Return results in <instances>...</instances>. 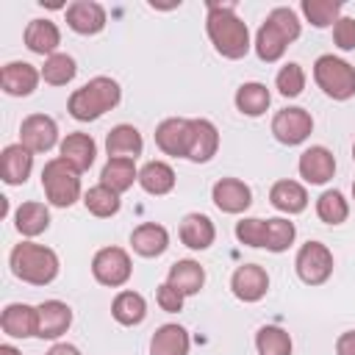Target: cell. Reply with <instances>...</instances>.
Segmentation results:
<instances>
[{"mask_svg": "<svg viewBox=\"0 0 355 355\" xmlns=\"http://www.w3.org/2000/svg\"><path fill=\"white\" fill-rule=\"evenodd\" d=\"M205 31L214 44V50L230 61L244 58L250 53V28L247 22L236 14L233 3H208V17H205Z\"/></svg>", "mask_w": 355, "mask_h": 355, "instance_id": "6da1fadb", "label": "cell"}, {"mask_svg": "<svg viewBox=\"0 0 355 355\" xmlns=\"http://www.w3.org/2000/svg\"><path fill=\"white\" fill-rule=\"evenodd\" d=\"M300 31H302V25H300V17H297L294 8H288V6L272 8L266 14L263 25L255 33V42H252L255 55L261 61H266V64L280 61L283 53H286V47L300 39Z\"/></svg>", "mask_w": 355, "mask_h": 355, "instance_id": "7a4b0ae2", "label": "cell"}, {"mask_svg": "<svg viewBox=\"0 0 355 355\" xmlns=\"http://www.w3.org/2000/svg\"><path fill=\"white\" fill-rule=\"evenodd\" d=\"M122 100V89L114 78L108 75H97L89 83H83L80 89H75L67 100V111L72 119L78 122H94L100 119L105 111L116 108Z\"/></svg>", "mask_w": 355, "mask_h": 355, "instance_id": "3957f363", "label": "cell"}, {"mask_svg": "<svg viewBox=\"0 0 355 355\" xmlns=\"http://www.w3.org/2000/svg\"><path fill=\"white\" fill-rule=\"evenodd\" d=\"M8 266L14 277L31 286H47L58 277V255L36 241H19L8 255Z\"/></svg>", "mask_w": 355, "mask_h": 355, "instance_id": "277c9868", "label": "cell"}, {"mask_svg": "<svg viewBox=\"0 0 355 355\" xmlns=\"http://www.w3.org/2000/svg\"><path fill=\"white\" fill-rule=\"evenodd\" d=\"M42 189L50 205L69 208L80 200V172H75L64 158H50L42 169Z\"/></svg>", "mask_w": 355, "mask_h": 355, "instance_id": "5b68a950", "label": "cell"}, {"mask_svg": "<svg viewBox=\"0 0 355 355\" xmlns=\"http://www.w3.org/2000/svg\"><path fill=\"white\" fill-rule=\"evenodd\" d=\"M313 80L333 100L355 97V67L338 55H330V53L319 55L313 61Z\"/></svg>", "mask_w": 355, "mask_h": 355, "instance_id": "8992f818", "label": "cell"}, {"mask_svg": "<svg viewBox=\"0 0 355 355\" xmlns=\"http://www.w3.org/2000/svg\"><path fill=\"white\" fill-rule=\"evenodd\" d=\"M294 269H297V275H300L302 283H308V286H322V283H327L330 275H333V252H330L322 241H305V244L297 250Z\"/></svg>", "mask_w": 355, "mask_h": 355, "instance_id": "52a82bcc", "label": "cell"}, {"mask_svg": "<svg viewBox=\"0 0 355 355\" xmlns=\"http://www.w3.org/2000/svg\"><path fill=\"white\" fill-rule=\"evenodd\" d=\"M92 275L100 286H111V288H119L130 280L133 275V263H130V255L122 250V247H103L94 252L92 258Z\"/></svg>", "mask_w": 355, "mask_h": 355, "instance_id": "ba28073f", "label": "cell"}, {"mask_svg": "<svg viewBox=\"0 0 355 355\" xmlns=\"http://www.w3.org/2000/svg\"><path fill=\"white\" fill-rule=\"evenodd\" d=\"M313 130V116L300 108V105H288V108H280L275 116H272V136L286 144V147H294V144H302Z\"/></svg>", "mask_w": 355, "mask_h": 355, "instance_id": "9c48e42d", "label": "cell"}, {"mask_svg": "<svg viewBox=\"0 0 355 355\" xmlns=\"http://www.w3.org/2000/svg\"><path fill=\"white\" fill-rule=\"evenodd\" d=\"M58 141V125L47 114H31L19 125V144L28 147L33 155L53 150Z\"/></svg>", "mask_w": 355, "mask_h": 355, "instance_id": "30bf717a", "label": "cell"}, {"mask_svg": "<svg viewBox=\"0 0 355 355\" xmlns=\"http://www.w3.org/2000/svg\"><path fill=\"white\" fill-rule=\"evenodd\" d=\"M219 150V130L211 119H189V139H186V158L194 164H205Z\"/></svg>", "mask_w": 355, "mask_h": 355, "instance_id": "8fae6325", "label": "cell"}, {"mask_svg": "<svg viewBox=\"0 0 355 355\" xmlns=\"http://www.w3.org/2000/svg\"><path fill=\"white\" fill-rule=\"evenodd\" d=\"M297 169H300V178L305 183L322 186L336 175V158L324 144H311L308 150H302V155L297 161Z\"/></svg>", "mask_w": 355, "mask_h": 355, "instance_id": "7c38bea8", "label": "cell"}, {"mask_svg": "<svg viewBox=\"0 0 355 355\" xmlns=\"http://www.w3.org/2000/svg\"><path fill=\"white\" fill-rule=\"evenodd\" d=\"M230 288L241 302H258L269 291V275L261 263H241L230 277Z\"/></svg>", "mask_w": 355, "mask_h": 355, "instance_id": "4fadbf2b", "label": "cell"}, {"mask_svg": "<svg viewBox=\"0 0 355 355\" xmlns=\"http://www.w3.org/2000/svg\"><path fill=\"white\" fill-rule=\"evenodd\" d=\"M211 200L222 214H241L252 205V191L239 178H219L211 189Z\"/></svg>", "mask_w": 355, "mask_h": 355, "instance_id": "5bb4252c", "label": "cell"}, {"mask_svg": "<svg viewBox=\"0 0 355 355\" xmlns=\"http://www.w3.org/2000/svg\"><path fill=\"white\" fill-rule=\"evenodd\" d=\"M39 80H42V69H36L28 61H8L0 69V86L11 97H28V94H33L36 86H39Z\"/></svg>", "mask_w": 355, "mask_h": 355, "instance_id": "9a60e30c", "label": "cell"}, {"mask_svg": "<svg viewBox=\"0 0 355 355\" xmlns=\"http://www.w3.org/2000/svg\"><path fill=\"white\" fill-rule=\"evenodd\" d=\"M105 8L94 0H75L67 6V25L80 36H94L105 28Z\"/></svg>", "mask_w": 355, "mask_h": 355, "instance_id": "2e32d148", "label": "cell"}, {"mask_svg": "<svg viewBox=\"0 0 355 355\" xmlns=\"http://www.w3.org/2000/svg\"><path fill=\"white\" fill-rule=\"evenodd\" d=\"M36 313H39V338H61L69 324H72V308L61 300H44L36 305Z\"/></svg>", "mask_w": 355, "mask_h": 355, "instance_id": "e0dca14e", "label": "cell"}, {"mask_svg": "<svg viewBox=\"0 0 355 355\" xmlns=\"http://www.w3.org/2000/svg\"><path fill=\"white\" fill-rule=\"evenodd\" d=\"M0 327L11 338H31L39 333V313L28 302H11L0 313Z\"/></svg>", "mask_w": 355, "mask_h": 355, "instance_id": "ac0fdd59", "label": "cell"}, {"mask_svg": "<svg viewBox=\"0 0 355 355\" xmlns=\"http://www.w3.org/2000/svg\"><path fill=\"white\" fill-rule=\"evenodd\" d=\"M94 155H97V144H94V139L89 136V133H80V130H75V133H67V139L58 144V158H64L75 172H86V169H92V164H94Z\"/></svg>", "mask_w": 355, "mask_h": 355, "instance_id": "d6986e66", "label": "cell"}, {"mask_svg": "<svg viewBox=\"0 0 355 355\" xmlns=\"http://www.w3.org/2000/svg\"><path fill=\"white\" fill-rule=\"evenodd\" d=\"M31 169H33V153L28 147H22L19 141L3 147V153H0V175H3V180L8 186L25 183L31 178Z\"/></svg>", "mask_w": 355, "mask_h": 355, "instance_id": "ffe728a7", "label": "cell"}, {"mask_svg": "<svg viewBox=\"0 0 355 355\" xmlns=\"http://www.w3.org/2000/svg\"><path fill=\"white\" fill-rule=\"evenodd\" d=\"M25 47L36 55H55L58 53V44H61V31L55 22L50 19H31L28 28H25Z\"/></svg>", "mask_w": 355, "mask_h": 355, "instance_id": "44dd1931", "label": "cell"}, {"mask_svg": "<svg viewBox=\"0 0 355 355\" xmlns=\"http://www.w3.org/2000/svg\"><path fill=\"white\" fill-rule=\"evenodd\" d=\"M186 139H189V119L169 116L155 128V144L164 155L186 158Z\"/></svg>", "mask_w": 355, "mask_h": 355, "instance_id": "7402d4cb", "label": "cell"}, {"mask_svg": "<svg viewBox=\"0 0 355 355\" xmlns=\"http://www.w3.org/2000/svg\"><path fill=\"white\" fill-rule=\"evenodd\" d=\"M144 150V139L133 125H114L105 136V153L108 158H130L136 161Z\"/></svg>", "mask_w": 355, "mask_h": 355, "instance_id": "603a6c76", "label": "cell"}, {"mask_svg": "<svg viewBox=\"0 0 355 355\" xmlns=\"http://www.w3.org/2000/svg\"><path fill=\"white\" fill-rule=\"evenodd\" d=\"M130 247H133V252H139L141 258H158V255L166 252V247H169V233H166L164 225L144 222V225L133 227V233H130Z\"/></svg>", "mask_w": 355, "mask_h": 355, "instance_id": "cb8c5ba5", "label": "cell"}, {"mask_svg": "<svg viewBox=\"0 0 355 355\" xmlns=\"http://www.w3.org/2000/svg\"><path fill=\"white\" fill-rule=\"evenodd\" d=\"M269 202H272L277 211L288 214V216H291V214H302V211L308 208V191H305L302 183L283 178V180L272 183V189H269Z\"/></svg>", "mask_w": 355, "mask_h": 355, "instance_id": "d4e9b609", "label": "cell"}, {"mask_svg": "<svg viewBox=\"0 0 355 355\" xmlns=\"http://www.w3.org/2000/svg\"><path fill=\"white\" fill-rule=\"evenodd\" d=\"M216 239V227L211 222V216L205 214H186L183 222H180V241L189 247V250H208Z\"/></svg>", "mask_w": 355, "mask_h": 355, "instance_id": "484cf974", "label": "cell"}, {"mask_svg": "<svg viewBox=\"0 0 355 355\" xmlns=\"http://www.w3.org/2000/svg\"><path fill=\"white\" fill-rule=\"evenodd\" d=\"M166 283L172 288H178L183 297H191V294H200V288L205 286V269L191 261V258H183V261H175L169 266V275H166Z\"/></svg>", "mask_w": 355, "mask_h": 355, "instance_id": "4316f807", "label": "cell"}, {"mask_svg": "<svg viewBox=\"0 0 355 355\" xmlns=\"http://www.w3.org/2000/svg\"><path fill=\"white\" fill-rule=\"evenodd\" d=\"M191 338L180 324H161L150 338V355H189Z\"/></svg>", "mask_w": 355, "mask_h": 355, "instance_id": "83f0119b", "label": "cell"}, {"mask_svg": "<svg viewBox=\"0 0 355 355\" xmlns=\"http://www.w3.org/2000/svg\"><path fill=\"white\" fill-rule=\"evenodd\" d=\"M136 180H139V169H136V161L130 158H108L105 166L100 169V183L116 194L128 191Z\"/></svg>", "mask_w": 355, "mask_h": 355, "instance_id": "f1b7e54d", "label": "cell"}, {"mask_svg": "<svg viewBox=\"0 0 355 355\" xmlns=\"http://www.w3.org/2000/svg\"><path fill=\"white\" fill-rule=\"evenodd\" d=\"M139 186L147 194H155V197L169 194L175 189V169L166 161H147L139 169Z\"/></svg>", "mask_w": 355, "mask_h": 355, "instance_id": "f546056e", "label": "cell"}, {"mask_svg": "<svg viewBox=\"0 0 355 355\" xmlns=\"http://www.w3.org/2000/svg\"><path fill=\"white\" fill-rule=\"evenodd\" d=\"M14 227L25 236V239H33L39 233H44L50 227V211L44 202H22L17 211H14Z\"/></svg>", "mask_w": 355, "mask_h": 355, "instance_id": "4dcf8cb0", "label": "cell"}, {"mask_svg": "<svg viewBox=\"0 0 355 355\" xmlns=\"http://www.w3.org/2000/svg\"><path fill=\"white\" fill-rule=\"evenodd\" d=\"M111 316H114L119 324H125V327L141 324L144 316H147V302H144V297H141L139 291L125 288V291H119V294L114 297V302H111Z\"/></svg>", "mask_w": 355, "mask_h": 355, "instance_id": "1f68e13d", "label": "cell"}, {"mask_svg": "<svg viewBox=\"0 0 355 355\" xmlns=\"http://www.w3.org/2000/svg\"><path fill=\"white\" fill-rule=\"evenodd\" d=\"M233 103H236V108H239L244 116H261V114L269 108L272 94H269V89H266L263 83L250 80V83H241V86L236 89Z\"/></svg>", "mask_w": 355, "mask_h": 355, "instance_id": "d6a6232c", "label": "cell"}, {"mask_svg": "<svg viewBox=\"0 0 355 355\" xmlns=\"http://www.w3.org/2000/svg\"><path fill=\"white\" fill-rule=\"evenodd\" d=\"M83 205H86L89 214H94V216H100V219H108V216H114V214L119 211L122 200H119V194L111 191L108 186L97 183V186H92V189L83 194Z\"/></svg>", "mask_w": 355, "mask_h": 355, "instance_id": "836d02e7", "label": "cell"}, {"mask_svg": "<svg viewBox=\"0 0 355 355\" xmlns=\"http://www.w3.org/2000/svg\"><path fill=\"white\" fill-rule=\"evenodd\" d=\"M316 216L324 222V225H341L347 222L349 216V202L344 200V194L338 189H327L319 194L316 200Z\"/></svg>", "mask_w": 355, "mask_h": 355, "instance_id": "e575fe53", "label": "cell"}, {"mask_svg": "<svg viewBox=\"0 0 355 355\" xmlns=\"http://www.w3.org/2000/svg\"><path fill=\"white\" fill-rule=\"evenodd\" d=\"M291 336L277 324H263L255 333V349L258 355H291Z\"/></svg>", "mask_w": 355, "mask_h": 355, "instance_id": "d590c367", "label": "cell"}, {"mask_svg": "<svg viewBox=\"0 0 355 355\" xmlns=\"http://www.w3.org/2000/svg\"><path fill=\"white\" fill-rule=\"evenodd\" d=\"M78 72V64L69 53H55L50 58H44V67H42V80L50 83V86H67Z\"/></svg>", "mask_w": 355, "mask_h": 355, "instance_id": "8d00e7d4", "label": "cell"}, {"mask_svg": "<svg viewBox=\"0 0 355 355\" xmlns=\"http://www.w3.org/2000/svg\"><path fill=\"white\" fill-rule=\"evenodd\" d=\"M302 14L313 28H327L338 22L341 14V3L338 0H302Z\"/></svg>", "mask_w": 355, "mask_h": 355, "instance_id": "74e56055", "label": "cell"}, {"mask_svg": "<svg viewBox=\"0 0 355 355\" xmlns=\"http://www.w3.org/2000/svg\"><path fill=\"white\" fill-rule=\"evenodd\" d=\"M294 236H297L294 222H288L283 216L266 219V250L269 252H286L294 244Z\"/></svg>", "mask_w": 355, "mask_h": 355, "instance_id": "f35d334b", "label": "cell"}, {"mask_svg": "<svg viewBox=\"0 0 355 355\" xmlns=\"http://www.w3.org/2000/svg\"><path fill=\"white\" fill-rule=\"evenodd\" d=\"M275 86H277V92H280L283 97H297V94H302V89H305V69H302L297 61L283 64L280 72H277V78H275Z\"/></svg>", "mask_w": 355, "mask_h": 355, "instance_id": "ab89813d", "label": "cell"}, {"mask_svg": "<svg viewBox=\"0 0 355 355\" xmlns=\"http://www.w3.org/2000/svg\"><path fill=\"white\" fill-rule=\"evenodd\" d=\"M236 239L247 247H266V219L247 216L236 222Z\"/></svg>", "mask_w": 355, "mask_h": 355, "instance_id": "60d3db41", "label": "cell"}, {"mask_svg": "<svg viewBox=\"0 0 355 355\" xmlns=\"http://www.w3.org/2000/svg\"><path fill=\"white\" fill-rule=\"evenodd\" d=\"M333 42L338 50H355V19L352 17H338L333 25Z\"/></svg>", "mask_w": 355, "mask_h": 355, "instance_id": "b9f144b4", "label": "cell"}, {"mask_svg": "<svg viewBox=\"0 0 355 355\" xmlns=\"http://www.w3.org/2000/svg\"><path fill=\"white\" fill-rule=\"evenodd\" d=\"M183 300H186V297H183L178 288H172L169 283H161V286L155 288V302H158V308L166 311V313L183 311Z\"/></svg>", "mask_w": 355, "mask_h": 355, "instance_id": "7bdbcfd3", "label": "cell"}, {"mask_svg": "<svg viewBox=\"0 0 355 355\" xmlns=\"http://www.w3.org/2000/svg\"><path fill=\"white\" fill-rule=\"evenodd\" d=\"M336 355H355V330H347L336 338Z\"/></svg>", "mask_w": 355, "mask_h": 355, "instance_id": "ee69618b", "label": "cell"}, {"mask_svg": "<svg viewBox=\"0 0 355 355\" xmlns=\"http://www.w3.org/2000/svg\"><path fill=\"white\" fill-rule=\"evenodd\" d=\"M47 355H80V349L75 344H67V341H58L47 349Z\"/></svg>", "mask_w": 355, "mask_h": 355, "instance_id": "f6af8a7d", "label": "cell"}, {"mask_svg": "<svg viewBox=\"0 0 355 355\" xmlns=\"http://www.w3.org/2000/svg\"><path fill=\"white\" fill-rule=\"evenodd\" d=\"M0 355H22L17 347H11V344H0Z\"/></svg>", "mask_w": 355, "mask_h": 355, "instance_id": "bcb514c9", "label": "cell"}, {"mask_svg": "<svg viewBox=\"0 0 355 355\" xmlns=\"http://www.w3.org/2000/svg\"><path fill=\"white\" fill-rule=\"evenodd\" d=\"M352 200H355V180H352Z\"/></svg>", "mask_w": 355, "mask_h": 355, "instance_id": "7dc6e473", "label": "cell"}, {"mask_svg": "<svg viewBox=\"0 0 355 355\" xmlns=\"http://www.w3.org/2000/svg\"><path fill=\"white\" fill-rule=\"evenodd\" d=\"M352 161H355V144H352Z\"/></svg>", "mask_w": 355, "mask_h": 355, "instance_id": "c3c4849f", "label": "cell"}]
</instances>
